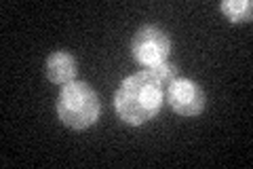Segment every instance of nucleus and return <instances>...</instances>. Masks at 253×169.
<instances>
[{
    "label": "nucleus",
    "instance_id": "obj_7",
    "mask_svg": "<svg viewBox=\"0 0 253 169\" xmlns=\"http://www.w3.org/2000/svg\"><path fill=\"white\" fill-rule=\"evenodd\" d=\"M148 70L156 76V80L165 87V89H169V85L173 83V80L179 78V68L175 66V63H169V61H161V63H156V66L148 68Z\"/></svg>",
    "mask_w": 253,
    "mask_h": 169
},
{
    "label": "nucleus",
    "instance_id": "obj_4",
    "mask_svg": "<svg viewBox=\"0 0 253 169\" xmlns=\"http://www.w3.org/2000/svg\"><path fill=\"white\" fill-rule=\"evenodd\" d=\"M167 102L171 108L181 116H196L205 108V93L194 80L190 78H177L173 80L167 89Z\"/></svg>",
    "mask_w": 253,
    "mask_h": 169
},
{
    "label": "nucleus",
    "instance_id": "obj_3",
    "mask_svg": "<svg viewBox=\"0 0 253 169\" xmlns=\"http://www.w3.org/2000/svg\"><path fill=\"white\" fill-rule=\"evenodd\" d=\"M133 57L137 59V63L146 68H152L161 61H167L169 51H171V40L167 36V32L158 26H141L137 28L135 36L131 43Z\"/></svg>",
    "mask_w": 253,
    "mask_h": 169
},
{
    "label": "nucleus",
    "instance_id": "obj_1",
    "mask_svg": "<svg viewBox=\"0 0 253 169\" xmlns=\"http://www.w3.org/2000/svg\"><path fill=\"white\" fill-rule=\"evenodd\" d=\"M165 93L167 89L146 68L121 83V89L114 98L116 114L129 125H141L158 114Z\"/></svg>",
    "mask_w": 253,
    "mask_h": 169
},
{
    "label": "nucleus",
    "instance_id": "obj_6",
    "mask_svg": "<svg viewBox=\"0 0 253 169\" xmlns=\"http://www.w3.org/2000/svg\"><path fill=\"white\" fill-rule=\"evenodd\" d=\"M221 13L234 23L251 21L253 2H249V0H224V2H221Z\"/></svg>",
    "mask_w": 253,
    "mask_h": 169
},
{
    "label": "nucleus",
    "instance_id": "obj_5",
    "mask_svg": "<svg viewBox=\"0 0 253 169\" xmlns=\"http://www.w3.org/2000/svg\"><path fill=\"white\" fill-rule=\"evenodd\" d=\"M46 76L55 85H68L76 76V57L68 51H55L46 59Z\"/></svg>",
    "mask_w": 253,
    "mask_h": 169
},
{
    "label": "nucleus",
    "instance_id": "obj_2",
    "mask_svg": "<svg viewBox=\"0 0 253 169\" xmlns=\"http://www.w3.org/2000/svg\"><path fill=\"white\" fill-rule=\"evenodd\" d=\"M99 98L83 80L63 85L57 98V114L72 129H86L99 118Z\"/></svg>",
    "mask_w": 253,
    "mask_h": 169
}]
</instances>
